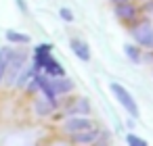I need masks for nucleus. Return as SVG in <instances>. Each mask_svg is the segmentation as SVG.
I'll return each instance as SVG.
<instances>
[{
    "instance_id": "nucleus-1",
    "label": "nucleus",
    "mask_w": 153,
    "mask_h": 146,
    "mask_svg": "<svg viewBox=\"0 0 153 146\" xmlns=\"http://www.w3.org/2000/svg\"><path fill=\"white\" fill-rule=\"evenodd\" d=\"M109 88H111V94L115 96V100L124 106V111H126L132 119H136V117H138V104H136V100L132 98V94H130L124 86H120V84H111Z\"/></svg>"
},
{
    "instance_id": "nucleus-2",
    "label": "nucleus",
    "mask_w": 153,
    "mask_h": 146,
    "mask_svg": "<svg viewBox=\"0 0 153 146\" xmlns=\"http://www.w3.org/2000/svg\"><path fill=\"white\" fill-rule=\"evenodd\" d=\"M134 42L140 46V48H149L153 50V23L151 21H140V23H134V27L130 29Z\"/></svg>"
},
{
    "instance_id": "nucleus-3",
    "label": "nucleus",
    "mask_w": 153,
    "mask_h": 146,
    "mask_svg": "<svg viewBox=\"0 0 153 146\" xmlns=\"http://www.w3.org/2000/svg\"><path fill=\"white\" fill-rule=\"evenodd\" d=\"M23 65H25V52H23V50L13 52V54H11V61H9V67H7V73H4L9 86H15L19 73L23 71Z\"/></svg>"
},
{
    "instance_id": "nucleus-4",
    "label": "nucleus",
    "mask_w": 153,
    "mask_h": 146,
    "mask_svg": "<svg viewBox=\"0 0 153 146\" xmlns=\"http://www.w3.org/2000/svg\"><path fill=\"white\" fill-rule=\"evenodd\" d=\"M92 127H94V123H92L86 115H74V117H69V119L65 121V125H63V129H65L67 134H78V131L92 129Z\"/></svg>"
},
{
    "instance_id": "nucleus-5",
    "label": "nucleus",
    "mask_w": 153,
    "mask_h": 146,
    "mask_svg": "<svg viewBox=\"0 0 153 146\" xmlns=\"http://www.w3.org/2000/svg\"><path fill=\"white\" fill-rule=\"evenodd\" d=\"M115 17L124 23H134L138 19V9L136 4H132L130 0L128 2H122V4H115Z\"/></svg>"
},
{
    "instance_id": "nucleus-6",
    "label": "nucleus",
    "mask_w": 153,
    "mask_h": 146,
    "mask_svg": "<svg viewBox=\"0 0 153 146\" xmlns=\"http://www.w3.org/2000/svg\"><path fill=\"white\" fill-rule=\"evenodd\" d=\"M99 136H101V129L92 127V129H84V131L71 134V142L74 144H92V142H99Z\"/></svg>"
},
{
    "instance_id": "nucleus-7",
    "label": "nucleus",
    "mask_w": 153,
    "mask_h": 146,
    "mask_svg": "<svg viewBox=\"0 0 153 146\" xmlns=\"http://www.w3.org/2000/svg\"><path fill=\"white\" fill-rule=\"evenodd\" d=\"M65 113H67L69 117H74V115H90V102H88L86 98H76V100L65 109Z\"/></svg>"
},
{
    "instance_id": "nucleus-8",
    "label": "nucleus",
    "mask_w": 153,
    "mask_h": 146,
    "mask_svg": "<svg viewBox=\"0 0 153 146\" xmlns=\"http://www.w3.org/2000/svg\"><path fill=\"white\" fill-rule=\"evenodd\" d=\"M48 77H51V75H48ZM51 84H53V90L57 92V96H59V94H67V92H71V90H74V81H71V79H67L65 75L51 77Z\"/></svg>"
},
{
    "instance_id": "nucleus-9",
    "label": "nucleus",
    "mask_w": 153,
    "mask_h": 146,
    "mask_svg": "<svg viewBox=\"0 0 153 146\" xmlns=\"http://www.w3.org/2000/svg\"><path fill=\"white\" fill-rule=\"evenodd\" d=\"M71 50H74V54H76L80 61H90V48H88L86 42H82V40H71Z\"/></svg>"
},
{
    "instance_id": "nucleus-10",
    "label": "nucleus",
    "mask_w": 153,
    "mask_h": 146,
    "mask_svg": "<svg viewBox=\"0 0 153 146\" xmlns=\"http://www.w3.org/2000/svg\"><path fill=\"white\" fill-rule=\"evenodd\" d=\"M11 54H13V50H11L9 46H4V48H0V81L4 79V73H7V67H9Z\"/></svg>"
},
{
    "instance_id": "nucleus-11",
    "label": "nucleus",
    "mask_w": 153,
    "mask_h": 146,
    "mask_svg": "<svg viewBox=\"0 0 153 146\" xmlns=\"http://www.w3.org/2000/svg\"><path fill=\"white\" fill-rule=\"evenodd\" d=\"M124 52H126V56H128L132 63H140V61H143V50H140V46L124 44Z\"/></svg>"
},
{
    "instance_id": "nucleus-12",
    "label": "nucleus",
    "mask_w": 153,
    "mask_h": 146,
    "mask_svg": "<svg viewBox=\"0 0 153 146\" xmlns=\"http://www.w3.org/2000/svg\"><path fill=\"white\" fill-rule=\"evenodd\" d=\"M42 69H44V73H46V75H51V77H59V75H65L63 67H61V65H59V63H57L55 59H51V61H48V63H46V65H44Z\"/></svg>"
},
{
    "instance_id": "nucleus-13",
    "label": "nucleus",
    "mask_w": 153,
    "mask_h": 146,
    "mask_svg": "<svg viewBox=\"0 0 153 146\" xmlns=\"http://www.w3.org/2000/svg\"><path fill=\"white\" fill-rule=\"evenodd\" d=\"M55 106H57L55 102H51L48 98H42V100H38V102H36V113L44 117V115H51Z\"/></svg>"
},
{
    "instance_id": "nucleus-14",
    "label": "nucleus",
    "mask_w": 153,
    "mask_h": 146,
    "mask_svg": "<svg viewBox=\"0 0 153 146\" xmlns=\"http://www.w3.org/2000/svg\"><path fill=\"white\" fill-rule=\"evenodd\" d=\"M7 40L9 42H15V44H27L30 42V36L17 34V32H7Z\"/></svg>"
},
{
    "instance_id": "nucleus-15",
    "label": "nucleus",
    "mask_w": 153,
    "mask_h": 146,
    "mask_svg": "<svg viewBox=\"0 0 153 146\" xmlns=\"http://www.w3.org/2000/svg\"><path fill=\"white\" fill-rule=\"evenodd\" d=\"M34 73H36V69H34V67L25 69L23 73H19V77H17V81H15V84H17V86H25V84H27V81L34 77Z\"/></svg>"
},
{
    "instance_id": "nucleus-16",
    "label": "nucleus",
    "mask_w": 153,
    "mask_h": 146,
    "mask_svg": "<svg viewBox=\"0 0 153 146\" xmlns=\"http://www.w3.org/2000/svg\"><path fill=\"white\" fill-rule=\"evenodd\" d=\"M126 142H128L130 146H147V140H143V138H138V136H134V134H128V136H126Z\"/></svg>"
},
{
    "instance_id": "nucleus-17",
    "label": "nucleus",
    "mask_w": 153,
    "mask_h": 146,
    "mask_svg": "<svg viewBox=\"0 0 153 146\" xmlns=\"http://www.w3.org/2000/svg\"><path fill=\"white\" fill-rule=\"evenodd\" d=\"M59 15H61V19H63V21H74V13H71L69 9H61V11H59Z\"/></svg>"
},
{
    "instance_id": "nucleus-18",
    "label": "nucleus",
    "mask_w": 153,
    "mask_h": 146,
    "mask_svg": "<svg viewBox=\"0 0 153 146\" xmlns=\"http://www.w3.org/2000/svg\"><path fill=\"white\" fill-rule=\"evenodd\" d=\"M51 48H53L51 44H40V46L36 48V52H51Z\"/></svg>"
},
{
    "instance_id": "nucleus-19",
    "label": "nucleus",
    "mask_w": 153,
    "mask_h": 146,
    "mask_svg": "<svg viewBox=\"0 0 153 146\" xmlns=\"http://www.w3.org/2000/svg\"><path fill=\"white\" fill-rule=\"evenodd\" d=\"M113 4H122V2H128V0H111Z\"/></svg>"
}]
</instances>
